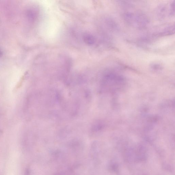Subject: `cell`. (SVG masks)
<instances>
[{"label":"cell","mask_w":175,"mask_h":175,"mask_svg":"<svg viewBox=\"0 0 175 175\" xmlns=\"http://www.w3.org/2000/svg\"><path fill=\"white\" fill-rule=\"evenodd\" d=\"M83 41L87 44L92 45L94 43L95 38L92 35L86 34L83 36Z\"/></svg>","instance_id":"cell-1"}]
</instances>
